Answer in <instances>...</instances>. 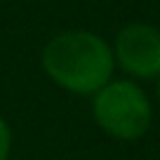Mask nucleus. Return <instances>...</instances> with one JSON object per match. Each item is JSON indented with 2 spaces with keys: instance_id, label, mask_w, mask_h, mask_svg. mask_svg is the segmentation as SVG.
Here are the masks:
<instances>
[{
  "instance_id": "obj_2",
  "label": "nucleus",
  "mask_w": 160,
  "mask_h": 160,
  "mask_svg": "<svg viewBox=\"0 0 160 160\" xmlns=\"http://www.w3.org/2000/svg\"><path fill=\"white\" fill-rule=\"evenodd\" d=\"M97 122L118 139H137L151 125V106L134 82H111L94 99Z\"/></svg>"
},
{
  "instance_id": "obj_1",
  "label": "nucleus",
  "mask_w": 160,
  "mask_h": 160,
  "mask_svg": "<svg viewBox=\"0 0 160 160\" xmlns=\"http://www.w3.org/2000/svg\"><path fill=\"white\" fill-rule=\"evenodd\" d=\"M42 66L61 87L90 94L108 82L113 71V52L94 33L66 31L45 45Z\"/></svg>"
},
{
  "instance_id": "obj_4",
  "label": "nucleus",
  "mask_w": 160,
  "mask_h": 160,
  "mask_svg": "<svg viewBox=\"0 0 160 160\" xmlns=\"http://www.w3.org/2000/svg\"><path fill=\"white\" fill-rule=\"evenodd\" d=\"M7 153H10V130L5 120L0 118V160H7Z\"/></svg>"
},
{
  "instance_id": "obj_3",
  "label": "nucleus",
  "mask_w": 160,
  "mask_h": 160,
  "mask_svg": "<svg viewBox=\"0 0 160 160\" xmlns=\"http://www.w3.org/2000/svg\"><path fill=\"white\" fill-rule=\"evenodd\" d=\"M115 57L132 75L153 78L160 73V31L148 24H130L118 33Z\"/></svg>"
}]
</instances>
